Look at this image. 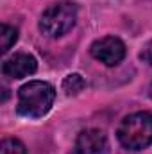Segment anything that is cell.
Returning <instances> with one entry per match:
<instances>
[{"label":"cell","mask_w":152,"mask_h":154,"mask_svg":"<svg viewBox=\"0 0 152 154\" xmlns=\"http://www.w3.org/2000/svg\"><path fill=\"white\" fill-rule=\"evenodd\" d=\"M140 57L145 61V63H149L152 66V39L143 47V50H141V54H140Z\"/></svg>","instance_id":"30bf717a"},{"label":"cell","mask_w":152,"mask_h":154,"mask_svg":"<svg viewBox=\"0 0 152 154\" xmlns=\"http://www.w3.org/2000/svg\"><path fill=\"white\" fill-rule=\"evenodd\" d=\"M90 52L97 61L104 63L106 66H116L125 57V45L122 39L114 36H106V38L97 39L91 45Z\"/></svg>","instance_id":"277c9868"},{"label":"cell","mask_w":152,"mask_h":154,"mask_svg":"<svg viewBox=\"0 0 152 154\" xmlns=\"http://www.w3.org/2000/svg\"><path fill=\"white\" fill-rule=\"evenodd\" d=\"M77 20V5L70 0L52 4L39 18V31L50 38H59L72 31Z\"/></svg>","instance_id":"3957f363"},{"label":"cell","mask_w":152,"mask_h":154,"mask_svg":"<svg viewBox=\"0 0 152 154\" xmlns=\"http://www.w3.org/2000/svg\"><path fill=\"white\" fill-rule=\"evenodd\" d=\"M18 39V31L7 23H4L0 27V47H2V52H7Z\"/></svg>","instance_id":"ba28073f"},{"label":"cell","mask_w":152,"mask_h":154,"mask_svg":"<svg viewBox=\"0 0 152 154\" xmlns=\"http://www.w3.org/2000/svg\"><path fill=\"white\" fill-rule=\"evenodd\" d=\"M56 90L45 81H31L18 90V113L29 118L47 115L54 104Z\"/></svg>","instance_id":"6da1fadb"},{"label":"cell","mask_w":152,"mask_h":154,"mask_svg":"<svg viewBox=\"0 0 152 154\" xmlns=\"http://www.w3.org/2000/svg\"><path fill=\"white\" fill-rule=\"evenodd\" d=\"M36 70H38L36 57L23 52L5 59L2 65V74L9 79H23L27 75H32Z\"/></svg>","instance_id":"5b68a950"},{"label":"cell","mask_w":152,"mask_h":154,"mask_svg":"<svg viewBox=\"0 0 152 154\" xmlns=\"http://www.w3.org/2000/svg\"><path fill=\"white\" fill-rule=\"evenodd\" d=\"M106 145L108 140L100 129H86L79 133L74 151L70 154H104Z\"/></svg>","instance_id":"8992f818"},{"label":"cell","mask_w":152,"mask_h":154,"mask_svg":"<svg viewBox=\"0 0 152 154\" xmlns=\"http://www.w3.org/2000/svg\"><path fill=\"white\" fill-rule=\"evenodd\" d=\"M150 97H152V84H150Z\"/></svg>","instance_id":"8fae6325"},{"label":"cell","mask_w":152,"mask_h":154,"mask_svg":"<svg viewBox=\"0 0 152 154\" xmlns=\"http://www.w3.org/2000/svg\"><path fill=\"white\" fill-rule=\"evenodd\" d=\"M0 154H27L25 145L16 138H5L0 145Z\"/></svg>","instance_id":"9c48e42d"},{"label":"cell","mask_w":152,"mask_h":154,"mask_svg":"<svg viewBox=\"0 0 152 154\" xmlns=\"http://www.w3.org/2000/svg\"><path fill=\"white\" fill-rule=\"evenodd\" d=\"M84 86H86V81L82 79V75H79V74H70V75L65 77V81H63V91L68 97L81 93L84 90Z\"/></svg>","instance_id":"52a82bcc"},{"label":"cell","mask_w":152,"mask_h":154,"mask_svg":"<svg viewBox=\"0 0 152 154\" xmlns=\"http://www.w3.org/2000/svg\"><path fill=\"white\" fill-rule=\"evenodd\" d=\"M118 140L129 151H141L152 143V113L138 111L127 115L118 127Z\"/></svg>","instance_id":"7a4b0ae2"}]
</instances>
